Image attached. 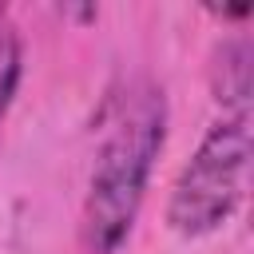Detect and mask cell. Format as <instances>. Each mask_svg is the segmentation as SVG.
I'll list each match as a JSON object with an SVG mask.
<instances>
[{
	"instance_id": "6da1fadb",
	"label": "cell",
	"mask_w": 254,
	"mask_h": 254,
	"mask_svg": "<svg viewBox=\"0 0 254 254\" xmlns=\"http://www.w3.org/2000/svg\"><path fill=\"white\" fill-rule=\"evenodd\" d=\"M167 143V95L151 79L131 83L107 119L83 194L79 238L87 254H119L147 198L155 159Z\"/></svg>"
},
{
	"instance_id": "7a4b0ae2",
	"label": "cell",
	"mask_w": 254,
	"mask_h": 254,
	"mask_svg": "<svg viewBox=\"0 0 254 254\" xmlns=\"http://www.w3.org/2000/svg\"><path fill=\"white\" fill-rule=\"evenodd\" d=\"M250 179V115H222L183 163L171 198L167 226L183 238L214 234L246 194Z\"/></svg>"
},
{
	"instance_id": "3957f363",
	"label": "cell",
	"mask_w": 254,
	"mask_h": 254,
	"mask_svg": "<svg viewBox=\"0 0 254 254\" xmlns=\"http://www.w3.org/2000/svg\"><path fill=\"white\" fill-rule=\"evenodd\" d=\"M214 99L222 107H230V115H246V99H250V44L226 40L214 64Z\"/></svg>"
},
{
	"instance_id": "277c9868",
	"label": "cell",
	"mask_w": 254,
	"mask_h": 254,
	"mask_svg": "<svg viewBox=\"0 0 254 254\" xmlns=\"http://www.w3.org/2000/svg\"><path fill=\"white\" fill-rule=\"evenodd\" d=\"M20 75H24V44H20V32L8 20V12L0 8V119L8 115V107L16 99Z\"/></svg>"
}]
</instances>
